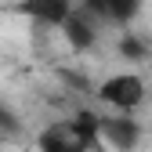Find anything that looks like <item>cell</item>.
I'll list each match as a JSON object with an SVG mask.
<instances>
[{
  "instance_id": "5b68a950",
  "label": "cell",
  "mask_w": 152,
  "mask_h": 152,
  "mask_svg": "<svg viewBox=\"0 0 152 152\" xmlns=\"http://www.w3.org/2000/svg\"><path fill=\"white\" fill-rule=\"evenodd\" d=\"M83 7L109 26H127L130 18L141 11V0H83Z\"/></svg>"
},
{
  "instance_id": "52a82bcc",
  "label": "cell",
  "mask_w": 152,
  "mask_h": 152,
  "mask_svg": "<svg viewBox=\"0 0 152 152\" xmlns=\"http://www.w3.org/2000/svg\"><path fill=\"white\" fill-rule=\"evenodd\" d=\"M148 44L141 40V36H134V33H127L123 40H120V58H127V62H145L148 58Z\"/></svg>"
},
{
  "instance_id": "7a4b0ae2",
  "label": "cell",
  "mask_w": 152,
  "mask_h": 152,
  "mask_svg": "<svg viewBox=\"0 0 152 152\" xmlns=\"http://www.w3.org/2000/svg\"><path fill=\"white\" fill-rule=\"evenodd\" d=\"M102 138L112 152H134L141 145V123L134 112H109L102 116Z\"/></svg>"
},
{
  "instance_id": "ba28073f",
  "label": "cell",
  "mask_w": 152,
  "mask_h": 152,
  "mask_svg": "<svg viewBox=\"0 0 152 152\" xmlns=\"http://www.w3.org/2000/svg\"><path fill=\"white\" fill-rule=\"evenodd\" d=\"M18 127H22V123H18V116H15V112H11L4 102H0V138H11Z\"/></svg>"
},
{
  "instance_id": "3957f363",
  "label": "cell",
  "mask_w": 152,
  "mask_h": 152,
  "mask_svg": "<svg viewBox=\"0 0 152 152\" xmlns=\"http://www.w3.org/2000/svg\"><path fill=\"white\" fill-rule=\"evenodd\" d=\"M72 0H18V15H26L33 26L62 29V22L72 15Z\"/></svg>"
},
{
  "instance_id": "6da1fadb",
  "label": "cell",
  "mask_w": 152,
  "mask_h": 152,
  "mask_svg": "<svg viewBox=\"0 0 152 152\" xmlns=\"http://www.w3.org/2000/svg\"><path fill=\"white\" fill-rule=\"evenodd\" d=\"M145 94H148V87L138 72H116L98 87V98L112 112H138L145 105Z\"/></svg>"
},
{
  "instance_id": "8992f818",
  "label": "cell",
  "mask_w": 152,
  "mask_h": 152,
  "mask_svg": "<svg viewBox=\"0 0 152 152\" xmlns=\"http://www.w3.org/2000/svg\"><path fill=\"white\" fill-rule=\"evenodd\" d=\"M36 148L40 152H87L83 141H80V134H76V127H72V120L47 127L40 134V141H36Z\"/></svg>"
},
{
  "instance_id": "277c9868",
  "label": "cell",
  "mask_w": 152,
  "mask_h": 152,
  "mask_svg": "<svg viewBox=\"0 0 152 152\" xmlns=\"http://www.w3.org/2000/svg\"><path fill=\"white\" fill-rule=\"evenodd\" d=\"M62 33L72 51H91L94 40H98V18H94L87 7H72V15L62 22Z\"/></svg>"
}]
</instances>
